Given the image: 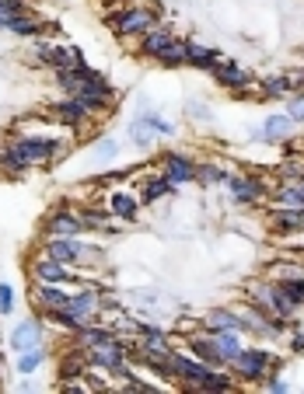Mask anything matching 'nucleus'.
Listing matches in <instances>:
<instances>
[{
	"label": "nucleus",
	"mask_w": 304,
	"mask_h": 394,
	"mask_svg": "<svg viewBox=\"0 0 304 394\" xmlns=\"http://www.w3.org/2000/svg\"><path fill=\"white\" fill-rule=\"evenodd\" d=\"M14 147L25 154L28 164H42V160H49V157L57 154V140H35V136H25V140H18Z\"/></svg>",
	"instance_id": "5"
},
{
	"label": "nucleus",
	"mask_w": 304,
	"mask_h": 394,
	"mask_svg": "<svg viewBox=\"0 0 304 394\" xmlns=\"http://www.w3.org/2000/svg\"><path fill=\"white\" fill-rule=\"evenodd\" d=\"M263 133H266V140H283L290 133V116H270Z\"/></svg>",
	"instance_id": "23"
},
{
	"label": "nucleus",
	"mask_w": 304,
	"mask_h": 394,
	"mask_svg": "<svg viewBox=\"0 0 304 394\" xmlns=\"http://www.w3.org/2000/svg\"><path fill=\"white\" fill-rule=\"evenodd\" d=\"M39 60H42V63H49V67H57V70H74V67H84L77 49H60V45H39Z\"/></svg>",
	"instance_id": "3"
},
{
	"label": "nucleus",
	"mask_w": 304,
	"mask_h": 394,
	"mask_svg": "<svg viewBox=\"0 0 304 394\" xmlns=\"http://www.w3.org/2000/svg\"><path fill=\"white\" fill-rule=\"evenodd\" d=\"M0 4H8V0H0Z\"/></svg>",
	"instance_id": "39"
},
{
	"label": "nucleus",
	"mask_w": 304,
	"mask_h": 394,
	"mask_svg": "<svg viewBox=\"0 0 304 394\" xmlns=\"http://www.w3.org/2000/svg\"><path fill=\"white\" fill-rule=\"evenodd\" d=\"M77 98L84 101L88 112H94V108H101V105L109 101V94H101V91H77Z\"/></svg>",
	"instance_id": "32"
},
{
	"label": "nucleus",
	"mask_w": 304,
	"mask_h": 394,
	"mask_svg": "<svg viewBox=\"0 0 304 394\" xmlns=\"http://www.w3.org/2000/svg\"><path fill=\"white\" fill-rule=\"evenodd\" d=\"M210 328L214 331H241L245 328V318H238L231 311H214L210 314Z\"/></svg>",
	"instance_id": "18"
},
{
	"label": "nucleus",
	"mask_w": 304,
	"mask_h": 394,
	"mask_svg": "<svg viewBox=\"0 0 304 394\" xmlns=\"http://www.w3.org/2000/svg\"><path fill=\"white\" fill-rule=\"evenodd\" d=\"M11 346H14L18 353L39 346V324H35V321H21V324L14 328V335H11Z\"/></svg>",
	"instance_id": "15"
},
{
	"label": "nucleus",
	"mask_w": 304,
	"mask_h": 394,
	"mask_svg": "<svg viewBox=\"0 0 304 394\" xmlns=\"http://www.w3.org/2000/svg\"><path fill=\"white\" fill-rule=\"evenodd\" d=\"M150 25H154V18H150L147 11H123L116 18V32L123 35H136V32H147Z\"/></svg>",
	"instance_id": "6"
},
{
	"label": "nucleus",
	"mask_w": 304,
	"mask_h": 394,
	"mask_svg": "<svg viewBox=\"0 0 304 394\" xmlns=\"http://www.w3.org/2000/svg\"><path fill=\"white\" fill-rule=\"evenodd\" d=\"M136 199L133 196H126V192H112V213L119 216V220H133L136 216Z\"/></svg>",
	"instance_id": "21"
},
{
	"label": "nucleus",
	"mask_w": 304,
	"mask_h": 394,
	"mask_svg": "<svg viewBox=\"0 0 304 394\" xmlns=\"http://www.w3.org/2000/svg\"><path fill=\"white\" fill-rule=\"evenodd\" d=\"M35 300L49 311V314H57V311H63L67 307V293L63 290H57V283H39V290H35Z\"/></svg>",
	"instance_id": "8"
},
{
	"label": "nucleus",
	"mask_w": 304,
	"mask_h": 394,
	"mask_svg": "<svg viewBox=\"0 0 304 394\" xmlns=\"http://www.w3.org/2000/svg\"><path fill=\"white\" fill-rule=\"evenodd\" d=\"M81 227H84V220L74 216V213H53L49 216V231L57 238H74V234H81Z\"/></svg>",
	"instance_id": "10"
},
{
	"label": "nucleus",
	"mask_w": 304,
	"mask_h": 394,
	"mask_svg": "<svg viewBox=\"0 0 304 394\" xmlns=\"http://www.w3.org/2000/svg\"><path fill=\"white\" fill-rule=\"evenodd\" d=\"M185 63L203 67V70H214V67L221 63V52H217V49H207V45H189V42H185Z\"/></svg>",
	"instance_id": "12"
},
{
	"label": "nucleus",
	"mask_w": 304,
	"mask_h": 394,
	"mask_svg": "<svg viewBox=\"0 0 304 394\" xmlns=\"http://www.w3.org/2000/svg\"><path fill=\"white\" fill-rule=\"evenodd\" d=\"M57 116H60L63 123L77 126V123H84L88 108H84V101H81V98H74V101H60V105H57Z\"/></svg>",
	"instance_id": "17"
},
{
	"label": "nucleus",
	"mask_w": 304,
	"mask_h": 394,
	"mask_svg": "<svg viewBox=\"0 0 304 394\" xmlns=\"http://www.w3.org/2000/svg\"><path fill=\"white\" fill-rule=\"evenodd\" d=\"M214 77H217L224 87H231V91H241V87L252 84V77H248L241 67H234V63H217V67H214Z\"/></svg>",
	"instance_id": "7"
},
{
	"label": "nucleus",
	"mask_w": 304,
	"mask_h": 394,
	"mask_svg": "<svg viewBox=\"0 0 304 394\" xmlns=\"http://www.w3.org/2000/svg\"><path fill=\"white\" fill-rule=\"evenodd\" d=\"M290 123H304V94L290 101Z\"/></svg>",
	"instance_id": "36"
},
{
	"label": "nucleus",
	"mask_w": 304,
	"mask_h": 394,
	"mask_svg": "<svg viewBox=\"0 0 304 394\" xmlns=\"http://www.w3.org/2000/svg\"><path fill=\"white\" fill-rule=\"evenodd\" d=\"M192 349H196V356H203V363H210V366L224 363V356H221L214 339H192Z\"/></svg>",
	"instance_id": "20"
},
{
	"label": "nucleus",
	"mask_w": 304,
	"mask_h": 394,
	"mask_svg": "<svg viewBox=\"0 0 304 394\" xmlns=\"http://www.w3.org/2000/svg\"><path fill=\"white\" fill-rule=\"evenodd\" d=\"M273 220L280 231H297V227H304V206H283L273 213Z\"/></svg>",
	"instance_id": "16"
},
{
	"label": "nucleus",
	"mask_w": 304,
	"mask_h": 394,
	"mask_svg": "<svg viewBox=\"0 0 304 394\" xmlns=\"http://www.w3.org/2000/svg\"><path fill=\"white\" fill-rule=\"evenodd\" d=\"M11 307H14V290L8 283H0V314H11Z\"/></svg>",
	"instance_id": "35"
},
{
	"label": "nucleus",
	"mask_w": 304,
	"mask_h": 394,
	"mask_svg": "<svg viewBox=\"0 0 304 394\" xmlns=\"http://www.w3.org/2000/svg\"><path fill=\"white\" fill-rule=\"evenodd\" d=\"M214 342H217V349H221V356L231 363L238 353H241V342H238V331H217L214 335Z\"/></svg>",
	"instance_id": "19"
},
{
	"label": "nucleus",
	"mask_w": 304,
	"mask_h": 394,
	"mask_svg": "<svg viewBox=\"0 0 304 394\" xmlns=\"http://www.w3.org/2000/svg\"><path fill=\"white\" fill-rule=\"evenodd\" d=\"M290 346H294L297 353H304V331H297V335H294V339H290Z\"/></svg>",
	"instance_id": "38"
},
{
	"label": "nucleus",
	"mask_w": 304,
	"mask_h": 394,
	"mask_svg": "<svg viewBox=\"0 0 304 394\" xmlns=\"http://www.w3.org/2000/svg\"><path fill=\"white\" fill-rule=\"evenodd\" d=\"M165 164H168V175H165V178H168L172 185H179V182H192V178H196L192 160H189V157H182V154H168V160H165Z\"/></svg>",
	"instance_id": "9"
},
{
	"label": "nucleus",
	"mask_w": 304,
	"mask_h": 394,
	"mask_svg": "<svg viewBox=\"0 0 304 394\" xmlns=\"http://www.w3.org/2000/svg\"><path fill=\"white\" fill-rule=\"evenodd\" d=\"M231 363L238 366V373H241L245 380H263V377H266V370L273 366V360H270L263 349H241Z\"/></svg>",
	"instance_id": "1"
},
{
	"label": "nucleus",
	"mask_w": 304,
	"mask_h": 394,
	"mask_svg": "<svg viewBox=\"0 0 304 394\" xmlns=\"http://www.w3.org/2000/svg\"><path fill=\"white\" fill-rule=\"evenodd\" d=\"M165 360H168V377H179V380H185L192 387L203 380V373H207V366H203V363H196L189 356H179V353H168Z\"/></svg>",
	"instance_id": "2"
},
{
	"label": "nucleus",
	"mask_w": 304,
	"mask_h": 394,
	"mask_svg": "<svg viewBox=\"0 0 304 394\" xmlns=\"http://www.w3.org/2000/svg\"><path fill=\"white\" fill-rule=\"evenodd\" d=\"M280 290L301 307L304 304V276H294V279H280Z\"/></svg>",
	"instance_id": "25"
},
{
	"label": "nucleus",
	"mask_w": 304,
	"mask_h": 394,
	"mask_svg": "<svg viewBox=\"0 0 304 394\" xmlns=\"http://www.w3.org/2000/svg\"><path fill=\"white\" fill-rule=\"evenodd\" d=\"M91 363L105 366V370H123V363H126V349H123L119 342L105 339V342L91 346Z\"/></svg>",
	"instance_id": "4"
},
{
	"label": "nucleus",
	"mask_w": 304,
	"mask_h": 394,
	"mask_svg": "<svg viewBox=\"0 0 304 394\" xmlns=\"http://www.w3.org/2000/svg\"><path fill=\"white\" fill-rule=\"evenodd\" d=\"M143 335V353H168V339L158 328H140Z\"/></svg>",
	"instance_id": "22"
},
{
	"label": "nucleus",
	"mask_w": 304,
	"mask_h": 394,
	"mask_svg": "<svg viewBox=\"0 0 304 394\" xmlns=\"http://www.w3.org/2000/svg\"><path fill=\"white\" fill-rule=\"evenodd\" d=\"M168 192H172V182H168V178H158V182H150V185H147L143 199H147V203H158V199L168 196Z\"/></svg>",
	"instance_id": "29"
},
{
	"label": "nucleus",
	"mask_w": 304,
	"mask_h": 394,
	"mask_svg": "<svg viewBox=\"0 0 304 394\" xmlns=\"http://www.w3.org/2000/svg\"><path fill=\"white\" fill-rule=\"evenodd\" d=\"M199 178H203V182H224V172H217V167H203Z\"/></svg>",
	"instance_id": "37"
},
{
	"label": "nucleus",
	"mask_w": 304,
	"mask_h": 394,
	"mask_svg": "<svg viewBox=\"0 0 304 394\" xmlns=\"http://www.w3.org/2000/svg\"><path fill=\"white\" fill-rule=\"evenodd\" d=\"M77 339H81V346H98V342H105V339H112V335L105 331V328H84L81 324V335H77Z\"/></svg>",
	"instance_id": "28"
},
{
	"label": "nucleus",
	"mask_w": 304,
	"mask_h": 394,
	"mask_svg": "<svg viewBox=\"0 0 304 394\" xmlns=\"http://www.w3.org/2000/svg\"><path fill=\"white\" fill-rule=\"evenodd\" d=\"M4 164L11 167V172H25V167H28V160H25V154L18 147H8L4 150Z\"/></svg>",
	"instance_id": "31"
},
{
	"label": "nucleus",
	"mask_w": 304,
	"mask_h": 394,
	"mask_svg": "<svg viewBox=\"0 0 304 394\" xmlns=\"http://www.w3.org/2000/svg\"><path fill=\"white\" fill-rule=\"evenodd\" d=\"M84 356L81 353H74V356H67V363H63V377H74V373H84Z\"/></svg>",
	"instance_id": "34"
},
{
	"label": "nucleus",
	"mask_w": 304,
	"mask_h": 394,
	"mask_svg": "<svg viewBox=\"0 0 304 394\" xmlns=\"http://www.w3.org/2000/svg\"><path fill=\"white\" fill-rule=\"evenodd\" d=\"M294 87H290V81L287 77H270V81H263V94L266 98H287Z\"/></svg>",
	"instance_id": "26"
},
{
	"label": "nucleus",
	"mask_w": 304,
	"mask_h": 394,
	"mask_svg": "<svg viewBox=\"0 0 304 394\" xmlns=\"http://www.w3.org/2000/svg\"><path fill=\"white\" fill-rule=\"evenodd\" d=\"M231 192L238 203H259L263 199V182L256 178H231Z\"/></svg>",
	"instance_id": "14"
},
{
	"label": "nucleus",
	"mask_w": 304,
	"mask_h": 394,
	"mask_svg": "<svg viewBox=\"0 0 304 394\" xmlns=\"http://www.w3.org/2000/svg\"><path fill=\"white\" fill-rule=\"evenodd\" d=\"M35 279L39 283H63V279H70V272L63 269V262L45 255L42 262H35Z\"/></svg>",
	"instance_id": "11"
},
{
	"label": "nucleus",
	"mask_w": 304,
	"mask_h": 394,
	"mask_svg": "<svg viewBox=\"0 0 304 394\" xmlns=\"http://www.w3.org/2000/svg\"><path fill=\"white\" fill-rule=\"evenodd\" d=\"M199 391H214V394H221V391H231V380L224 377V373H214V370H207L203 373V380L196 384Z\"/></svg>",
	"instance_id": "24"
},
{
	"label": "nucleus",
	"mask_w": 304,
	"mask_h": 394,
	"mask_svg": "<svg viewBox=\"0 0 304 394\" xmlns=\"http://www.w3.org/2000/svg\"><path fill=\"white\" fill-rule=\"evenodd\" d=\"M21 14V0H8V4H0V28H11V21Z\"/></svg>",
	"instance_id": "30"
},
{
	"label": "nucleus",
	"mask_w": 304,
	"mask_h": 394,
	"mask_svg": "<svg viewBox=\"0 0 304 394\" xmlns=\"http://www.w3.org/2000/svg\"><path fill=\"white\" fill-rule=\"evenodd\" d=\"M45 360V353L39 349V346H32V349H25L21 353V360H18V370L21 373H32V370H39V363Z\"/></svg>",
	"instance_id": "27"
},
{
	"label": "nucleus",
	"mask_w": 304,
	"mask_h": 394,
	"mask_svg": "<svg viewBox=\"0 0 304 394\" xmlns=\"http://www.w3.org/2000/svg\"><path fill=\"white\" fill-rule=\"evenodd\" d=\"M11 32H18V35H35V32H39V21H35V18L18 14V18L11 21Z\"/></svg>",
	"instance_id": "33"
},
{
	"label": "nucleus",
	"mask_w": 304,
	"mask_h": 394,
	"mask_svg": "<svg viewBox=\"0 0 304 394\" xmlns=\"http://www.w3.org/2000/svg\"><path fill=\"white\" fill-rule=\"evenodd\" d=\"M45 255L67 265V262H77V258H81V248H77L70 238H53V241L45 245Z\"/></svg>",
	"instance_id": "13"
}]
</instances>
